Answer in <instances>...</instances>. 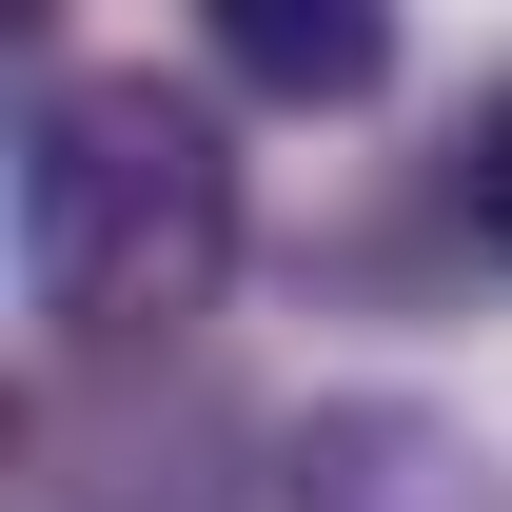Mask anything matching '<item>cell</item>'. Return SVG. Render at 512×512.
Wrapping results in <instances>:
<instances>
[{
    "mask_svg": "<svg viewBox=\"0 0 512 512\" xmlns=\"http://www.w3.org/2000/svg\"><path fill=\"white\" fill-rule=\"evenodd\" d=\"M197 20H217V79L296 99V119H355L394 79V0H197Z\"/></svg>",
    "mask_w": 512,
    "mask_h": 512,
    "instance_id": "3",
    "label": "cell"
},
{
    "mask_svg": "<svg viewBox=\"0 0 512 512\" xmlns=\"http://www.w3.org/2000/svg\"><path fill=\"white\" fill-rule=\"evenodd\" d=\"M473 217L512 237V79H493V119H473Z\"/></svg>",
    "mask_w": 512,
    "mask_h": 512,
    "instance_id": "4",
    "label": "cell"
},
{
    "mask_svg": "<svg viewBox=\"0 0 512 512\" xmlns=\"http://www.w3.org/2000/svg\"><path fill=\"white\" fill-rule=\"evenodd\" d=\"M276 512H493V453L434 394H316L276 434Z\"/></svg>",
    "mask_w": 512,
    "mask_h": 512,
    "instance_id": "2",
    "label": "cell"
},
{
    "mask_svg": "<svg viewBox=\"0 0 512 512\" xmlns=\"http://www.w3.org/2000/svg\"><path fill=\"white\" fill-rule=\"evenodd\" d=\"M237 276V138L178 79H40L20 119V316L60 355H158Z\"/></svg>",
    "mask_w": 512,
    "mask_h": 512,
    "instance_id": "1",
    "label": "cell"
}]
</instances>
